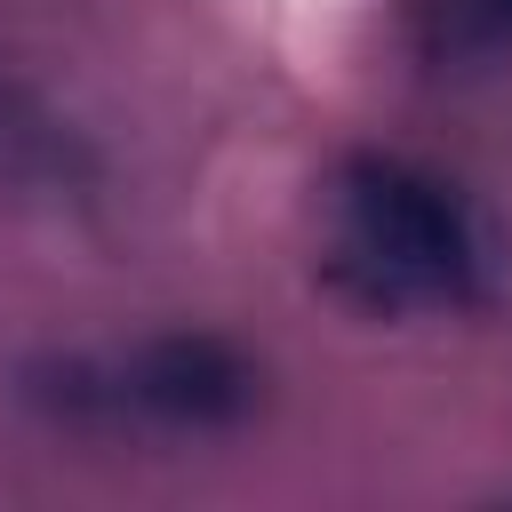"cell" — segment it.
I'll return each mask as SVG.
<instances>
[{"label":"cell","mask_w":512,"mask_h":512,"mask_svg":"<svg viewBox=\"0 0 512 512\" xmlns=\"http://www.w3.org/2000/svg\"><path fill=\"white\" fill-rule=\"evenodd\" d=\"M352 200V272L376 304H416V296H472L480 256L464 232V208L448 184L400 168V160H352L344 176Z\"/></svg>","instance_id":"1"},{"label":"cell","mask_w":512,"mask_h":512,"mask_svg":"<svg viewBox=\"0 0 512 512\" xmlns=\"http://www.w3.org/2000/svg\"><path fill=\"white\" fill-rule=\"evenodd\" d=\"M120 400L160 416V424H240L256 408V368L224 344V336H152L128 368H120Z\"/></svg>","instance_id":"2"},{"label":"cell","mask_w":512,"mask_h":512,"mask_svg":"<svg viewBox=\"0 0 512 512\" xmlns=\"http://www.w3.org/2000/svg\"><path fill=\"white\" fill-rule=\"evenodd\" d=\"M472 40H512V0H456Z\"/></svg>","instance_id":"3"}]
</instances>
